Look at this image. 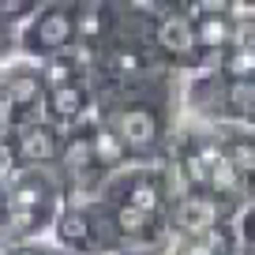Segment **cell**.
<instances>
[{
    "label": "cell",
    "instance_id": "obj_10",
    "mask_svg": "<svg viewBox=\"0 0 255 255\" xmlns=\"http://www.w3.org/2000/svg\"><path fill=\"white\" fill-rule=\"evenodd\" d=\"M214 131L222 139L225 158L233 161V169L244 180V188H252V180H255V131H248V128H214Z\"/></svg>",
    "mask_w": 255,
    "mask_h": 255
},
{
    "label": "cell",
    "instance_id": "obj_8",
    "mask_svg": "<svg viewBox=\"0 0 255 255\" xmlns=\"http://www.w3.org/2000/svg\"><path fill=\"white\" fill-rule=\"evenodd\" d=\"M8 143L15 150L19 169H38V165H56L60 161V146H64V131L56 124H49L45 117L38 120H23L8 131Z\"/></svg>",
    "mask_w": 255,
    "mask_h": 255
},
{
    "label": "cell",
    "instance_id": "obj_3",
    "mask_svg": "<svg viewBox=\"0 0 255 255\" xmlns=\"http://www.w3.org/2000/svg\"><path fill=\"white\" fill-rule=\"evenodd\" d=\"M94 128H98V113L64 131V146H60L56 169H60L64 195H68V199H98L102 188L113 180V173L105 169V161L98 158Z\"/></svg>",
    "mask_w": 255,
    "mask_h": 255
},
{
    "label": "cell",
    "instance_id": "obj_7",
    "mask_svg": "<svg viewBox=\"0 0 255 255\" xmlns=\"http://www.w3.org/2000/svg\"><path fill=\"white\" fill-rule=\"evenodd\" d=\"M94 113H98V94H94V83H90V68H83V72L68 75V79L53 83L45 90V120L56 124L60 131L83 124Z\"/></svg>",
    "mask_w": 255,
    "mask_h": 255
},
{
    "label": "cell",
    "instance_id": "obj_6",
    "mask_svg": "<svg viewBox=\"0 0 255 255\" xmlns=\"http://www.w3.org/2000/svg\"><path fill=\"white\" fill-rule=\"evenodd\" d=\"M244 207H229V203L214 199V195H203V191H184L169 203L165 210V233L173 237H195V233L218 229L225 222H237Z\"/></svg>",
    "mask_w": 255,
    "mask_h": 255
},
{
    "label": "cell",
    "instance_id": "obj_12",
    "mask_svg": "<svg viewBox=\"0 0 255 255\" xmlns=\"http://www.w3.org/2000/svg\"><path fill=\"white\" fill-rule=\"evenodd\" d=\"M237 229H240V244H244V255H255V203H244L237 218Z\"/></svg>",
    "mask_w": 255,
    "mask_h": 255
},
{
    "label": "cell",
    "instance_id": "obj_11",
    "mask_svg": "<svg viewBox=\"0 0 255 255\" xmlns=\"http://www.w3.org/2000/svg\"><path fill=\"white\" fill-rule=\"evenodd\" d=\"M41 8V0H0V26L8 30H23Z\"/></svg>",
    "mask_w": 255,
    "mask_h": 255
},
{
    "label": "cell",
    "instance_id": "obj_4",
    "mask_svg": "<svg viewBox=\"0 0 255 255\" xmlns=\"http://www.w3.org/2000/svg\"><path fill=\"white\" fill-rule=\"evenodd\" d=\"M72 49H79L75 4L72 0H41L34 19L19 30V56L30 64H45Z\"/></svg>",
    "mask_w": 255,
    "mask_h": 255
},
{
    "label": "cell",
    "instance_id": "obj_9",
    "mask_svg": "<svg viewBox=\"0 0 255 255\" xmlns=\"http://www.w3.org/2000/svg\"><path fill=\"white\" fill-rule=\"evenodd\" d=\"M165 255H244V244H240L237 222H225L195 237H173L165 244Z\"/></svg>",
    "mask_w": 255,
    "mask_h": 255
},
{
    "label": "cell",
    "instance_id": "obj_1",
    "mask_svg": "<svg viewBox=\"0 0 255 255\" xmlns=\"http://www.w3.org/2000/svg\"><path fill=\"white\" fill-rule=\"evenodd\" d=\"M180 113L207 128H248L255 131V79H225L218 68H203L180 79Z\"/></svg>",
    "mask_w": 255,
    "mask_h": 255
},
{
    "label": "cell",
    "instance_id": "obj_14",
    "mask_svg": "<svg viewBox=\"0 0 255 255\" xmlns=\"http://www.w3.org/2000/svg\"><path fill=\"white\" fill-rule=\"evenodd\" d=\"M248 203H255V180H252V188H248Z\"/></svg>",
    "mask_w": 255,
    "mask_h": 255
},
{
    "label": "cell",
    "instance_id": "obj_5",
    "mask_svg": "<svg viewBox=\"0 0 255 255\" xmlns=\"http://www.w3.org/2000/svg\"><path fill=\"white\" fill-rule=\"evenodd\" d=\"M49 240L68 255H117L120 252L98 199H68L64 210L56 214Z\"/></svg>",
    "mask_w": 255,
    "mask_h": 255
},
{
    "label": "cell",
    "instance_id": "obj_2",
    "mask_svg": "<svg viewBox=\"0 0 255 255\" xmlns=\"http://www.w3.org/2000/svg\"><path fill=\"white\" fill-rule=\"evenodd\" d=\"M150 19H154V53L176 75H195L207 68L195 34V19L188 11V0H150Z\"/></svg>",
    "mask_w": 255,
    "mask_h": 255
},
{
    "label": "cell",
    "instance_id": "obj_13",
    "mask_svg": "<svg viewBox=\"0 0 255 255\" xmlns=\"http://www.w3.org/2000/svg\"><path fill=\"white\" fill-rule=\"evenodd\" d=\"M8 255H68V252H60L49 237H41V240H19V244H11Z\"/></svg>",
    "mask_w": 255,
    "mask_h": 255
}]
</instances>
